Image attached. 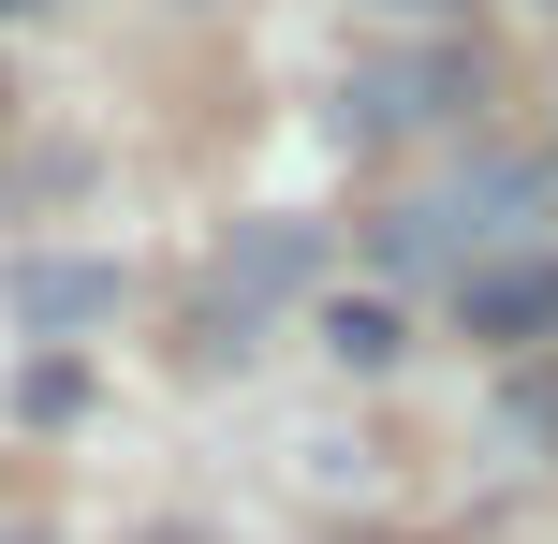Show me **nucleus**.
I'll return each mask as SVG.
<instances>
[{
  "mask_svg": "<svg viewBox=\"0 0 558 544\" xmlns=\"http://www.w3.org/2000/svg\"><path fill=\"white\" fill-rule=\"evenodd\" d=\"M558 206V177L544 162H471V177H441V192H412V206H383V265H500V235H530Z\"/></svg>",
  "mask_w": 558,
  "mask_h": 544,
  "instance_id": "f257e3e1",
  "label": "nucleus"
},
{
  "mask_svg": "<svg viewBox=\"0 0 558 544\" xmlns=\"http://www.w3.org/2000/svg\"><path fill=\"white\" fill-rule=\"evenodd\" d=\"M485 104V59L471 45H426V59H367V74H338V133H426V118Z\"/></svg>",
  "mask_w": 558,
  "mask_h": 544,
  "instance_id": "f03ea898",
  "label": "nucleus"
},
{
  "mask_svg": "<svg viewBox=\"0 0 558 544\" xmlns=\"http://www.w3.org/2000/svg\"><path fill=\"white\" fill-rule=\"evenodd\" d=\"M456 324H471V339H544V324H558V251L471 265V280H456Z\"/></svg>",
  "mask_w": 558,
  "mask_h": 544,
  "instance_id": "7ed1b4c3",
  "label": "nucleus"
},
{
  "mask_svg": "<svg viewBox=\"0 0 558 544\" xmlns=\"http://www.w3.org/2000/svg\"><path fill=\"white\" fill-rule=\"evenodd\" d=\"M294 265H308V235H294V221H251L221 265H206V310H221V324H251L265 294H294Z\"/></svg>",
  "mask_w": 558,
  "mask_h": 544,
  "instance_id": "20e7f679",
  "label": "nucleus"
},
{
  "mask_svg": "<svg viewBox=\"0 0 558 544\" xmlns=\"http://www.w3.org/2000/svg\"><path fill=\"white\" fill-rule=\"evenodd\" d=\"M104 310H118V265H15V324H45V339L104 324Z\"/></svg>",
  "mask_w": 558,
  "mask_h": 544,
  "instance_id": "39448f33",
  "label": "nucleus"
},
{
  "mask_svg": "<svg viewBox=\"0 0 558 544\" xmlns=\"http://www.w3.org/2000/svg\"><path fill=\"white\" fill-rule=\"evenodd\" d=\"M324 353L338 368H397V324L383 310H324Z\"/></svg>",
  "mask_w": 558,
  "mask_h": 544,
  "instance_id": "423d86ee",
  "label": "nucleus"
},
{
  "mask_svg": "<svg viewBox=\"0 0 558 544\" xmlns=\"http://www.w3.org/2000/svg\"><path fill=\"white\" fill-rule=\"evenodd\" d=\"M383 15H441V0H383Z\"/></svg>",
  "mask_w": 558,
  "mask_h": 544,
  "instance_id": "0eeeda50",
  "label": "nucleus"
},
{
  "mask_svg": "<svg viewBox=\"0 0 558 544\" xmlns=\"http://www.w3.org/2000/svg\"><path fill=\"white\" fill-rule=\"evenodd\" d=\"M15 15H29V0H15Z\"/></svg>",
  "mask_w": 558,
  "mask_h": 544,
  "instance_id": "6e6552de",
  "label": "nucleus"
}]
</instances>
